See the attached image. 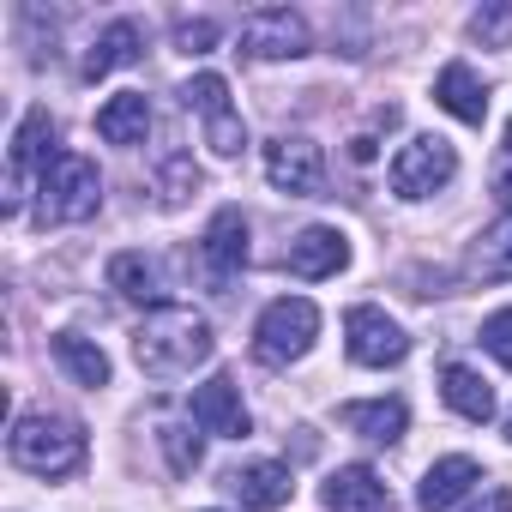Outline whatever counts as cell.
<instances>
[{
    "label": "cell",
    "mask_w": 512,
    "mask_h": 512,
    "mask_svg": "<svg viewBox=\"0 0 512 512\" xmlns=\"http://www.w3.org/2000/svg\"><path fill=\"white\" fill-rule=\"evenodd\" d=\"M211 43H217V25H211V19H181V25H175V49H181V55H205Z\"/></svg>",
    "instance_id": "obj_29"
},
{
    "label": "cell",
    "mask_w": 512,
    "mask_h": 512,
    "mask_svg": "<svg viewBox=\"0 0 512 512\" xmlns=\"http://www.w3.org/2000/svg\"><path fill=\"white\" fill-rule=\"evenodd\" d=\"M314 338H320V308L308 296H278L253 326V356L266 368H290L314 350Z\"/></svg>",
    "instance_id": "obj_4"
},
{
    "label": "cell",
    "mask_w": 512,
    "mask_h": 512,
    "mask_svg": "<svg viewBox=\"0 0 512 512\" xmlns=\"http://www.w3.org/2000/svg\"><path fill=\"white\" fill-rule=\"evenodd\" d=\"M464 512H512V488H482V500H470Z\"/></svg>",
    "instance_id": "obj_31"
},
{
    "label": "cell",
    "mask_w": 512,
    "mask_h": 512,
    "mask_svg": "<svg viewBox=\"0 0 512 512\" xmlns=\"http://www.w3.org/2000/svg\"><path fill=\"white\" fill-rule=\"evenodd\" d=\"M223 488L247 506V512H278L284 500H290V470L284 464H272V458H253V464H235L229 476H223Z\"/></svg>",
    "instance_id": "obj_14"
},
{
    "label": "cell",
    "mask_w": 512,
    "mask_h": 512,
    "mask_svg": "<svg viewBox=\"0 0 512 512\" xmlns=\"http://www.w3.org/2000/svg\"><path fill=\"white\" fill-rule=\"evenodd\" d=\"M440 398H446L464 422H494V386H488L476 368H464V362H452V368L440 374Z\"/></svg>",
    "instance_id": "obj_23"
},
{
    "label": "cell",
    "mask_w": 512,
    "mask_h": 512,
    "mask_svg": "<svg viewBox=\"0 0 512 512\" xmlns=\"http://www.w3.org/2000/svg\"><path fill=\"white\" fill-rule=\"evenodd\" d=\"M482 350H488L500 368H512V308H494V314L482 320Z\"/></svg>",
    "instance_id": "obj_28"
},
{
    "label": "cell",
    "mask_w": 512,
    "mask_h": 512,
    "mask_svg": "<svg viewBox=\"0 0 512 512\" xmlns=\"http://www.w3.org/2000/svg\"><path fill=\"white\" fill-rule=\"evenodd\" d=\"M193 422H199V434H217V440H247L253 434V416H247L241 386L229 374H211L193 392Z\"/></svg>",
    "instance_id": "obj_11"
},
{
    "label": "cell",
    "mask_w": 512,
    "mask_h": 512,
    "mask_svg": "<svg viewBox=\"0 0 512 512\" xmlns=\"http://www.w3.org/2000/svg\"><path fill=\"white\" fill-rule=\"evenodd\" d=\"M338 422H344L350 434L374 440V446H398L404 428H410V410H404V398H362V404H344Z\"/></svg>",
    "instance_id": "obj_18"
},
{
    "label": "cell",
    "mask_w": 512,
    "mask_h": 512,
    "mask_svg": "<svg viewBox=\"0 0 512 512\" xmlns=\"http://www.w3.org/2000/svg\"><path fill=\"white\" fill-rule=\"evenodd\" d=\"M55 157H61V151H55V121H49V109H31V115L19 121L13 157H7V217H19V205H25V193H31V175L43 181V169H49Z\"/></svg>",
    "instance_id": "obj_8"
},
{
    "label": "cell",
    "mask_w": 512,
    "mask_h": 512,
    "mask_svg": "<svg viewBox=\"0 0 512 512\" xmlns=\"http://www.w3.org/2000/svg\"><path fill=\"white\" fill-rule=\"evenodd\" d=\"M211 350H217L211 320H205L199 308H175V302L151 308V314L139 320V332H133V362H139V374H151V380H181V374H193L199 362H211Z\"/></svg>",
    "instance_id": "obj_1"
},
{
    "label": "cell",
    "mask_w": 512,
    "mask_h": 512,
    "mask_svg": "<svg viewBox=\"0 0 512 512\" xmlns=\"http://www.w3.org/2000/svg\"><path fill=\"white\" fill-rule=\"evenodd\" d=\"M326 512H386V482L368 464H338L320 488Z\"/></svg>",
    "instance_id": "obj_17"
},
{
    "label": "cell",
    "mask_w": 512,
    "mask_h": 512,
    "mask_svg": "<svg viewBox=\"0 0 512 512\" xmlns=\"http://www.w3.org/2000/svg\"><path fill=\"white\" fill-rule=\"evenodd\" d=\"M494 199H500V211H512V127H506V145L494 163Z\"/></svg>",
    "instance_id": "obj_30"
},
{
    "label": "cell",
    "mask_w": 512,
    "mask_h": 512,
    "mask_svg": "<svg viewBox=\"0 0 512 512\" xmlns=\"http://www.w3.org/2000/svg\"><path fill=\"white\" fill-rule=\"evenodd\" d=\"M181 103H187V115L205 121V145H211L217 157H241V151H247V127H241V115H235V103H229V85H223L217 73H193V79L181 85Z\"/></svg>",
    "instance_id": "obj_6"
},
{
    "label": "cell",
    "mask_w": 512,
    "mask_h": 512,
    "mask_svg": "<svg viewBox=\"0 0 512 512\" xmlns=\"http://www.w3.org/2000/svg\"><path fill=\"white\" fill-rule=\"evenodd\" d=\"M199 260H205V272H211V284H217V290H223V284L247 266V217H241L235 205H223V211L205 223Z\"/></svg>",
    "instance_id": "obj_12"
},
{
    "label": "cell",
    "mask_w": 512,
    "mask_h": 512,
    "mask_svg": "<svg viewBox=\"0 0 512 512\" xmlns=\"http://www.w3.org/2000/svg\"><path fill=\"white\" fill-rule=\"evenodd\" d=\"M434 103H440L446 115H458L464 127H482V115H488V91H482V79H476L464 61H446V67H440Z\"/></svg>",
    "instance_id": "obj_20"
},
{
    "label": "cell",
    "mask_w": 512,
    "mask_h": 512,
    "mask_svg": "<svg viewBox=\"0 0 512 512\" xmlns=\"http://www.w3.org/2000/svg\"><path fill=\"white\" fill-rule=\"evenodd\" d=\"M7 458H13L19 470H31V476L61 482V476H73V470L85 464V428H79L73 416H61V410H31V416L13 422Z\"/></svg>",
    "instance_id": "obj_2"
},
{
    "label": "cell",
    "mask_w": 512,
    "mask_h": 512,
    "mask_svg": "<svg viewBox=\"0 0 512 512\" xmlns=\"http://www.w3.org/2000/svg\"><path fill=\"white\" fill-rule=\"evenodd\" d=\"M284 260H290L296 278H338V272L350 266V235L332 229V223H314V229H302V235L290 241Z\"/></svg>",
    "instance_id": "obj_13"
},
{
    "label": "cell",
    "mask_w": 512,
    "mask_h": 512,
    "mask_svg": "<svg viewBox=\"0 0 512 512\" xmlns=\"http://www.w3.org/2000/svg\"><path fill=\"white\" fill-rule=\"evenodd\" d=\"M139 55H145V31H139L133 19H115V25H103V31H97V43L85 49V67H79V73L97 85V79H109L115 67L139 61Z\"/></svg>",
    "instance_id": "obj_19"
},
{
    "label": "cell",
    "mask_w": 512,
    "mask_h": 512,
    "mask_svg": "<svg viewBox=\"0 0 512 512\" xmlns=\"http://www.w3.org/2000/svg\"><path fill=\"white\" fill-rule=\"evenodd\" d=\"M157 175H163V205H181V199L199 187V169H193L181 151H175V157H163V169H157Z\"/></svg>",
    "instance_id": "obj_27"
},
{
    "label": "cell",
    "mask_w": 512,
    "mask_h": 512,
    "mask_svg": "<svg viewBox=\"0 0 512 512\" xmlns=\"http://www.w3.org/2000/svg\"><path fill=\"white\" fill-rule=\"evenodd\" d=\"M464 278L470 284H506L512 278V211H500L464 253Z\"/></svg>",
    "instance_id": "obj_16"
},
{
    "label": "cell",
    "mask_w": 512,
    "mask_h": 512,
    "mask_svg": "<svg viewBox=\"0 0 512 512\" xmlns=\"http://www.w3.org/2000/svg\"><path fill=\"white\" fill-rule=\"evenodd\" d=\"M344 350H350L356 368H398L410 356V338H404V326L386 308H368L362 302V308L344 314Z\"/></svg>",
    "instance_id": "obj_10"
},
{
    "label": "cell",
    "mask_w": 512,
    "mask_h": 512,
    "mask_svg": "<svg viewBox=\"0 0 512 512\" xmlns=\"http://www.w3.org/2000/svg\"><path fill=\"white\" fill-rule=\"evenodd\" d=\"M476 482H482L476 458H464V452L434 458V464H428V476H422V488H416V506H422V512H452Z\"/></svg>",
    "instance_id": "obj_15"
},
{
    "label": "cell",
    "mask_w": 512,
    "mask_h": 512,
    "mask_svg": "<svg viewBox=\"0 0 512 512\" xmlns=\"http://www.w3.org/2000/svg\"><path fill=\"white\" fill-rule=\"evenodd\" d=\"M506 440H512V416H506Z\"/></svg>",
    "instance_id": "obj_32"
},
{
    "label": "cell",
    "mask_w": 512,
    "mask_h": 512,
    "mask_svg": "<svg viewBox=\"0 0 512 512\" xmlns=\"http://www.w3.org/2000/svg\"><path fill=\"white\" fill-rule=\"evenodd\" d=\"M386 175H392V193H398V199H434V193L458 175V151H452L446 139L422 133V139L398 145V157H392Z\"/></svg>",
    "instance_id": "obj_7"
},
{
    "label": "cell",
    "mask_w": 512,
    "mask_h": 512,
    "mask_svg": "<svg viewBox=\"0 0 512 512\" xmlns=\"http://www.w3.org/2000/svg\"><path fill=\"white\" fill-rule=\"evenodd\" d=\"M97 133H103V145H145V133H151V97L145 91H115L97 109Z\"/></svg>",
    "instance_id": "obj_21"
},
{
    "label": "cell",
    "mask_w": 512,
    "mask_h": 512,
    "mask_svg": "<svg viewBox=\"0 0 512 512\" xmlns=\"http://www.w3.org/2000/svg\"><path fill=\"white\" fill-rule=\"evenodd\" d=\"M97 211H103V175H97V163L79 157V151H61L43 169V181H37V217L43 223H91Z\"/></svg>",
    "instance_id": "obj_3"
},
{
    "label": "cell",
    "mask_w": 512,
    "mask_h": 512,
    "mask_svg": "<svg viewBox=\"0 0 512 512\" xmlns=\"http://www.w3.org/2000/svg\"><path fill=\"white\" fill-rule=\"evenodd\" d=\"M470 37H476L482 49H506V43H512V7H482V13L470 19Z\"/></svg>",
    "instance_id": "obj_26"
},
{
    "label": "cell",
    "mask_w": 512,
    "mask_h": 512,
    "mask_svg": "<svg viewBox=\"0 0 512 512\" xmlns=\"http://www.w3.org/2000/svg\"><path fill=\"white\" fill-rule=\"evenodd\" d=\"M266 181L290 199H320L326 193V157L308 133H278L266 145Z\"/></svg>",
    "instance_id": "obj_9"
},
{
    "label": "cell",
    "mask_w": 512,
    "mask_h": 512,
    "mask_svg": "<svg viewBox=\"0 0 512 512\" xmlns=\"http://www.w3.org/2000/svg\"><path fill=\"white\" fill-rule=\"evenodd\" d=\"M235 49L247 61H302L314 49V31L302 13L290 7H260V13H247L241 31H235Z\"/></svg>",
    "instance_id": "obj_5"
},
{
    "label": "cell",
    "mask_w": 512,
    "mask_h": 512,
    "mask_svg": "<svg viewBox=\"0 0 512 512\" xmlns=\"http://www.w3.org/2000/svg\"><path fill=\"white\" fill-rule=\"evenodd\" d=\"M49 350H55V362H61L79 386H91V392H97V386H109V356H103L91 338H79V332H55V338H49Z\"/></svg>",
    "instance_id": "obj_24"
},
{
    "label": "cell",
    "mask_w": 512,
    "mask_h": 512,
    "mask_svg": "<svg viewBox=\"0 0 512 512\" xmlns=\"http://www.w3.org/2000/svg\"><path fill=\"white\" fill-rule=\"evenodd\" d=\"M157 440H163V458H169V470H175V476H193V470H199L205 446H199V434H193V428L163 422V428H157Z\"/></svg>",
    "instance_id": "obj_25"
},
{
    "label": "cell",
    "mask_w": 512,
    "mask_h": 512,
    "mask_svg": "<svg viewBox=\"0 0 512 512\" xmlns=\"http://www.w3.org/2000/svg\"><path fill=\"white\" fill-rule=\"evenodd\" d=\"M109 290L121 302H139V308H163V272L145 253H115L109 260Z\"/></svg>",
    "instance_id": "obj_22"
}]
</instances>
